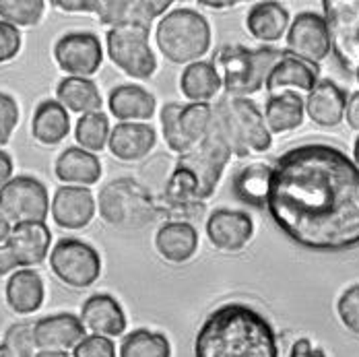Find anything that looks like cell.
<instances>
[{"label": "cell", "mask_w": 359, "mask_h": 357, "mask_svg": "<svg viewBox=\"0 0 359 357\" xmlns=\"http://www.w3.org/2000/svg\"><path fill=\"white\" fill-rule=\"evenodd\" d=\"M194 357H279L271 322L246 304L213 310L194 339Z\"/></svg>", "instance_id": "obj_2"}, {"label": "cell", "mask_w": 359, "mask_h": 357, "mask_svg": "<svg viewBox=\"0 0 359 357\" xmlns=\"http://www.w3.org/2000/svg\"><path fill=\"white\" fill-rule=\"evenodd\" d=\"M109 139V120L104 112L85 114L76 120L74 126V141L89 153H97L106 149Z\"/></svg>", "instance_id": "obj_33"}, {"label": "cell", "mask_w": 359, "mask_h": 357, "mask_svg": "<svg viewBox=\"0 0 359 357\" xmlns=\"http://www.w3.org/2000/svg\"><path fill=\"white\" fill-rule=\"evenodd\" d=\"M21 32L11 23L0 21V65L11 62L21 50Z\"/></svg>", "instance_id": "obj_41"}, {"label": "cell", "mask_w": 359, "mask_h": 357, "mask_svg": "<svg viewBox=\"0 0 359 357\" xmlns=\"http://www.w3.org/2000/svg\"><path fill=\"white\" fill-rule=\"evenodd\" d=\"M72 357H116V347L111 339L91 335L72 349Z\"/></svg>", "instance_id": "obj_40"}, {"label": "cell", "mask_w": 359, "mask_h": 357, "mask_svg": "<svg viewBox=\"0 0 359 357\" xmlns=\"http://www.w3.org/2000/svg\"><path fill=\"white\" fill-rule=\"evenodd\" d=\"M304 107L314 124L332 128V126H339L341 120L345 118L347 95L337 83L324 79V81H318L316 87L308 93Z\"/></svg>", "instance_id": "obj_20"}, {"label": "cell", "mask_w": 359, "mask_h": 357, "mask_svg": "<svg viewBox=\"0 0 359 357\" xmlns=\"http://www.w3.org/2000/svg\"><path fill=\"white\" fill-rule=\"evenodd\" d=\"M32 335L37 351H69L87 337V328L74 314L62 312L39 318L32 326Z\"/></svg>", "instance_id": "obj_14"}, {"label": "cell", "mask_w": 359, "mask_h": 357, "mask_svg": "<svg viewBox=\"0 0 359 357\" xmlns=\"http://www.w3.org/2000/svg\"><path fill=\"white\" fill-rule=\"evenodd\" d=\"M17 124H19V106H17V102L8 93L0 91V147L11 141Z\"/></svg>", "instance_id": "obj_39"}, {"label": "cell", "mask_w": 359, "mask_h": 357, "mask_svg": "<svg viewBox=\"0 0 359 357\" xmlns=\"http://www.w3.org/2000/svg\"><path fill=\"white\" fill-rule=\"evenodd\" d=\"M318 83V67L308 65L285 52V56L271 69L264 87L271 95H277L285 87H295L299 91H312Z\"/></svg>", "instance_id": "obj_24"}, {"label": "cell", "mask_w": 359, "mask_h": 357, "mask_svg": "<svg viewBox=\"0 0 359 357\" xmlns=\"http://www.w3.org/2000/svg\"><path fill=\"white\" fill-rule=\"evenodd\" d=\"M337 312L345 328L353 335H359V285H351L343 291L337 302Z\"/></svg>", "instance_id": "obj_38"}, {"label": "cell", "mask_w": 359, "mask_h": 357, "mask_svg": "<svg viewBox=\"0 0 359 357\" xmlns=\"http://www.w3.org/2000/svg\"><path fill=\"white\" fill-rule=\"evenodd\" d=\"M8 234H11V223L6 221V217H4V215L0 213V244H4V242H6Z\"/></svg>", "instance_id": "obj_47"}, {"label": "cell", "mask_w": 359, "mask_h": 357, "mask_svg": "<svg viewBox=\"0 0 359 357\" xmlns=\"http://www.w3.org/2000/svg\"><path fill=\"white\" fill-rule=\"evenodd\" d=\"M180 107H182V104H174V102H172V104H165V106L161 107V133H163V139H165L168 147H170L174 153L184 155V153H188L192 147L186 143V139L182 137V130H180Z\"/></svg>", "instance_id": "obj_36"}, {"label": "cell", "mask_w": 359, "mask_h": 357, "mask_svg": "<svg viewBox=\"0 0 359 357\" xmlns=\"http://www.w3.org/2000/svg\"><path fill=\"white\" fill-rule=\"evenodd\" d=\"M323 6L330 48L359 81V0H324Z\"/></svg>", "instance_id": "obj_10"}, {"label": "cell", "mask_w": 359, "mask_h": 357, "mask_svg": "<svg viewBox=\"0 0 359 357\" xmlns=\"http://www.w3.org/2000/svg\"><path fill=\"white\" fill-rule=\"evenodd\" d=\"M353 155H355V161H358L355 166H358V168H359V139H358V141H355V147H353Z\"/></svg>", "instance_id": "obj_51"}, {"label": "cell", "mask_w": 359, "mask_h": 357, "mask_svg": "<svg viewBox=\"0 0 359 357\" xmlns=\"http://www.w3.org/2000/svg\"><path fill=\"white\" fill-rule=\"evenodd\" d=\"M211 116H213V107L209 104H188V106L180 107V130H182V137L186 139V143L190 147L198 144L207 137Z\"/></svg>", "instance_id": "obj_34"}, {"label": "cell", "mask_w": 359, "mask_h": 357, "mask_svg": "<svg viewBox=\"0 0 359 357\" xmlns=\"http://www.w3.org/2000/svg\"><path fill=\"white\" fill-rule=\"evenodd\" d=\"M149 27L126 23L109 27L106 36L109 60L135 79H149L157 71V58L149 46Z\"/></svg>", "instance_id": "obj_8"}, {"label": "cell", "mask_w": 359, "mask_h": 357, "mask_svg": "<svg viewBox=\"0 0 359 357\" xmlns=\"http://www.w3.org/2000/svg\"><path fill=\"white\" fill-rule=\"evenodd\" d=\"M213 124L236 157L264 153L273 143L262 114L258 112L256 104L246 97L223 95L213 106Z\"/></svg>", "instance_id": "obj_5"}, {"label": "cell", "mask_w": 359, "mask_h": 357, "mask_svg": "<svg viewBox=\"0 0 359 357\" xmlns=\"http://www.w3.org/2000/svg\"><path fill=\"white\" fill-rule=\"evenodd\" d=\"M271 174H273V168L266 163H252L242 172H238L231 184L236 198L254 209H264L269 201Z\"/></svg>", "instance_id": "obj_30"}, {"label": "cell", "mask_w": 359, "mask_h": 357, "mask_svg": "<svg viewBox=\"0 0 359 357\" xmlns=\"http://www.w3.org/2000/svg\"><path fill=\"white\" fill-rule=\"evenodd\" d=\"M246 27L260 41H277L289 27L287 8L279 2H256L248 11Z\"/></svg>", "instance_id": "obj_27"}, {"label": "cell", "mask_w": 359, "mask_h": 357, "mask_svg": "<svg viewBox=\"0 0 359 357\" xmlns=\"http://www.w3.org/2000/svg\"><path fill=\"white\" fill-rule=\"evenodd\" d=\"M71 133V118L69 112L54 100H46L36 107L32 120V135L37 143L58 144Z\"/></svg>", "instance_id": "obj_26"}, {"label": "cell", "mask_w": 359, "mask_h": 357, "mask_svg": "<svg viewBox=\"0 0 359 357\" xmlns=\"http://www.w3.org/2000/svg\"><path fill=\"white\" fill-rule=\"evenodd\" d=\"M157 48L174 65L198 62L209 52L211 25L194 8H174L157 25Z\"/></svg>", "instance_id": "obj_6"}, {"label": "cell", "mask_w": 359, "mask_h": 357, "mask_svg": "<svg viewBox=\"0 0 359 357\" xmlns=\"http://www.w3.org/2000/svg\"><path fill=\"white\" fill-rule=\"evenodd\" d=\"M52 4L65 13H95L100 8V0H52Z\"/></svg>", "instance_id": "obj_42"}, {"label": "cell", "mask_w": 359, "mask_h": 357, "mask_svg": "<svg viewBox=\"0 0 359 357\" xmlns=\"http://www.w3.org/2000/svg\"><path fill=\"white\" fill-rule=\"evenodd\" d=\"M287 52L291 56L318 67L330 54V34L323 15L299 13L289 25Z\"/></svg>", "instance_id": "obj_13"}, {"label": "cell", "mask_w": 359, "mask_h": 357, "mask_svg": "<svg viewBox=\"0 0 359 357\" xmlns=\"http://www.w3.org/2000/svg\"><path fill=\"white\" fill-rule=\"evenodd\" d=\"M21 269L36 267L43 262L52 246V234L46 223H19L11 227V234L4 242Z\"/></svg>", "instance_id": "obj_18"}, {"label": "cell", "mask_w": 359, "mask_h": 357, "mask_svg": "<svg viewBox=\"0 0 359 357\" xmlns=\"http://www.w3.org/2000/svg\"><path fill=\"white\" fill-rule=\"evenodd\" d=\"M52 273L72 289L91 287L102 275V258L97 250L76 238H62L50 252Z\"/></svg>", "instance_id": "obj_9"}, {"label": "cell", "mask_w": 359, "mask_h": 357, "mask_svg": "<svg viewBox=\"0 0 359 357\" xmlns=\"http://www.w3.org/2000/svg\"><path fill=\"white\" fill-rule=\"evenodd\" d=\"M203 6H211V8H231V6H236V2L233 0H229V2H201Z\"/></svg>", "instance_id": "obj_48"}, {"label": "cell", "mask_w": 359, "mask_h": 357, "mask_svg": "<svg viewBox=\"0 0 359 357\" xmlns=\"http://www.w3.org/2000/svg\"><path fill=\"white\" fill-rule=\"evenodd\" d=\"M157 133L151 124L120 122L109 130V153L120 161H139L155 147Z\"/></svg>", "instance_id": "obj_19"}, {"label": "cell", "mask_w": 359, "mask_h": 357, "mask_svg": "<svg viewBox=\"0 0 359 357\" xmlns=\"http://www.w3.org/2000/svg\"><path fill=\"white\" fill-rule=\"evenodd\" d=\"M54 174L60 182H65L69 186L85 188L102 178V163L93 153L83 151L81 147H71L58 155Z\"/></svg>", "instance_id": "obj_25"}, {"label": "cell", "mask_w": 359, "mask_h": 357, "mask_svg": "<svg viewBox=\"0 0 359 357\" xmlns=\"http://www.w3.org/2000/svg\"><path fill=\"white\" fill-rule=\"evenodd\" d=\"M231 155L229 144L213 124L211 116L207 137L188 153L180 155L176 161L174 174L165 186V201L172 207H192L194 203L209 198Z\"/></svg>", "instance_id": "obj_3"}, {"label": "cell", "mask_w": 359, "mask_h": 357, "mask_svg": "<svg viewBox=\"0 0 359 357\" xmlns=\"http://www.w3.org/2000/svg\"><path fill=\"white\" fill-rule=\"evenodd\" d=\"M32 326L34 324L19 322V324H13L4 335V343L13 349V353L17 357H32L37 351L34 345Z\"/></svg>", "instance_id": "obj_37"}, {"label": "cell", "mask_w": 359, "mask_h": 357, "mask_svg": "<svg viewBox=\"0 0 359 357\" xmlns=\"http://www.w3.org/2000/svg\"><path fill=\"white\" fill-rule=\"evenodd\" d=\"M283 56L285 52L275 48L250 50L238 43H227L217 50L211 65L221 79L225 95L246 97L262 89L271 69Z\"/></svg>", "instance_id": "obj_4"}, {"label": "cell", "mask_w": 359, "mask_h": 357, "mask_svg": "<svg viewBox=\"0 0 359 357\" xmlns=\"http://www.w3.org/2000/svg\"><path fill=\"white\" fill-rule=\"evenodd\" d=\"M4 297H6V304L11 306V310L21 316L37 312L46 297L43 281H41L39 273L32 271V269L15 271L6 281Z\"/></svg>", "instance_id": "obj_21"}, {"label": "cell", "mask_w": 359, "mask_h": 357, "mask_svg": "<svg viewBox=\"0 0 359 357\" xmlns=\"http://www.w3.org/2000/svg\"><path fill=\"white\" fill-rule=\"evenodd\" d=\"M155 248L168 262L182 264L190 260L198 248V231L186 221L165 223L155 234Z\"/></svg>", "instance_id": "obj_23"}, {"label": "cell", "mask_w": 359, "mask_h": 357, "mask_svg": "<svg viewBox=\"0 0 359 357\" xmlns=\"http://www.w3.org/2000/svg\"><path fill=\"white\" fill-rule=\"evenodd\" d=\"M266 209L275 225L306 250L359 246V168L332 144L283 153L271 174Z\"/></svg>", "instance_id": "obj_1"}, {"label": "cell", "mask_w": 359, "mask_h": 357, "mask_svg": "<svg viewBox=\"0 0 359 357\" xmlns=\"http://www.w3.org/2000/svg\"><path fill=\"white\" fill-rule=\"evenodd\" d=\"M180 89L190 104H207L221 89V79L211 62L198 60L188 65L180 76Z\"/></svg>", "instance_id": "obj_31"}, {"label": "cell", "mask_w": 359, "mask_h": 357, "mask_svg": "<svg viewBox=\"0 0 359 357\" xmlns=\"http://www.w3.org/2000/svg\"><path fill=\"white\" fill-rule=\"evenodd\" d=\"M56 102L67 112L74 114H93L102 112V93L97 85L91 79H76V76H65L56 87Z\"/></svg>", "instance_id": "obj_28"}, {"label": "cell", "mask_w": 359, "mask_h": 357, "mask_svg": "<svg viewBox=\"0 0 359 357\" xmlns=\"http://www.w3.org/2000/svg\"><path fill=\"white\" fill-rule=\"evenodd\" d=\"M54 60L69 76L89 79L102 67L104 48L95 34L71 32L54 43Z\"/></svg>", "instance_id": "obj_12"}, {"label": "cell", "mask_w": 359, "mask_h": 357, "mask_svg": "<svg viewBox=\"0 0 359 357\" xmlns=\"http://www.w3.org/2000/svg\"><path fill=\"white\" fill-rule=\"evenodd\" d=\"M32 357H71L67 351H36Z\"/></svg>", "instance_id": "obj_49"}, {"label": "cell", "mask_w": 359, "mask_h": 357, "mask_svg": "<svg viewBox=\"0 0 359 357\" xmlns=\"http://www.w3.org/2000/svg\"><path fill=\"white\" fill-rule=\"evenodd\" d=\"M95 198L83 186H60L50 203L54 223L65 229H83L95 215Z\"/></svg>", "instance_id": "obj_16"}, {"label": "cell", "mask_w": 359, "mask_h": 357, "mask_svg": "<svg viewBox=\"0 0 359 357\" xmlns=\"http://www.w3.org/2000/svg\"><path fill=\"white\" fill-rule=\"evenodd\" d=\"M289 357H326L323 349H316L310 339H297L291 347V353Z\"/></svg>", "instance_id": "obj_43"}, {"label": "cell", "mask_w": 359, "mask_h": 357, "mask_svg": "<svg viewBox=\"0 0 359 357\" xmlns=\"http://www.w3.org/2000/svg\"><path fill=\"white\" fill-rule=\"evenodd\" d=\"M120 357H172V345L165 335L139 328L122 341Z\"/></svg>", "instance_id": "obj_32"}, {"label": "cell", "mask_w": 359, "mask_h": 357, "mask_svg": "<svg viewBox=\"0 0 359 357\" xmlns=\"http://www.w3.org/2000/svg\"><path fill=\"white\" fill-rule=\"evenodd\" d=\"M345 118L349 122V126L353 130H359V91L353 93L349 100H347V107H345Z\"/></svg>", "instance_id": "obj_45"}, {"label": "cell", "mask_w": 359, "mask_h": 357, "mask_svg": "<svg viewBox=\"0 0 359 357\" xmlns=\"http://www.w3.org/2000/svg\"><path fill=\"white\" fill-rule=\"evenodd\" d=\"M0 357H17L6 343H0Z\"/></svg>", "instance_id": "obj_50"}, {"label": "cell", "mask_w": 359, "mask_h": 357, "mask_svg": "<svg viewBox=\"0 0 359 357\" xmlns=\"http://www.w3.org/2000/svg\"><path fill=\"white\" fill-rule=\"evenodd\" d=\"M109 114L120 122H147L155 116V97L139 85H120L109 91Z\"/></svg>", "instance_id": "obj_22"}, {"label": "cell", "mask_w": 359, "mask_h": 357, "mask_svg": "<svg viewBox=\"0 0 359 357\" xmlns=\"http://www.w3.org/2000/svg\"><path fill=\"white\" fill-rule=\"evenodd\" d=\"M304 114H306L304 100L293 91H285V93L271 95L262 118H264L269 133L281 135V133H289V130H295L297 126H302Z\"/></svg>", "instance_id": "obj_29"}, {"label": "cell", "mask_w": 359, "mask_h": 357, "mask_svg": "<svg viewBox=\"0 0 359 357\" xmlns=\"http://www.w3.org/2000/svg\"><path fill=\"white\" fill-rule=\"evenodd\" d=\"M209 242L223 252H240L248 246L254 236L252 217L244 211L215 209L207 221Z\"/></svg>", "instance_id": "obj_15"}, {"label": "cell", "mask_w": 359, "mask_h": 357, "mask_svg": "<svg viewBox=\"0 0 359 357\" xmlns=\"http://www.w3.org/2000/svg\"><path fill=\"white\" fill-rule=\"evenodd\" d=\"M0 213L8 223H46L50 196L34 176H15L0 188Z\"/></svg>", "instance_id": "obj_11"}, {"label": "cell", "mask_w": 359, "mask_h": 357, "mask_svg": "<svg viewBox=\"0 0 359 357\" xmlns=\"http://www.w3.org/2000/svg\"><path fill=\"white\" fill-rule=\"evenodd\" d=\"M81 322L87 330L97 337H120L126 330V312L120 302L108 293L91 295L81 308Z\"/></svg>", "instance_id": "obj_17"}, {"label": "cell", "mask_w": 359, "mask_h": 357, "mask_svg": "<svg viewBox=\"0 0 359 357\" xmlns=\"http://www.w3.org/2000/svg\"><path fill=\"white\" fill-rule=\"evenodd\" d=\"M46 11L43 0H0V21L13 27H34Z\"/></svg>", "instance_id": "obj_35"}, {"label": "cell", "mask_w": 359, "mask_h": 357, "mask_svg": "<svg viewBox=\"0 0 359 357\" xmlns=\"http://www.w3.org/2000/svg\"><path fill=\"white\" fill-rule=\"evenodd\" d=\"M19 269H21V267H19L17 258L13 256L11 248H8L6 244H0V277L13 275V273L19 271Z\"/></svg>", "instance_id": "obj_44"}, {"label": "cell", "mask_w": 359, "mask_h": 357, "mask_svg": "<svg viewBox=\"0 0 359 357\" xmlns=\"http://www.w3.org/2000/svg\"><path fill=\"white\" fill-rule=\"evenodd\" d=\"M13 178V159L6 151L0 149V188Z\"/></svg>", "instance_id": "obj_46"}, {"label": "cell", "mask_w": 359, "mask_h": 357, "mask_svg": "<svg viewBox=\"0 0 359 357\" xmlns=\"http://www.w3.org/2000/svg\"><path fill=\"white\" fill-rule=\"evenodd\" d=\"M97 207L104 221L124 229L149 225L159 213L147 188L130 178L114 180L108 186H104V190L100 192Z\"/></svg>", "instance_id": "obj_7"}]
</instances>
